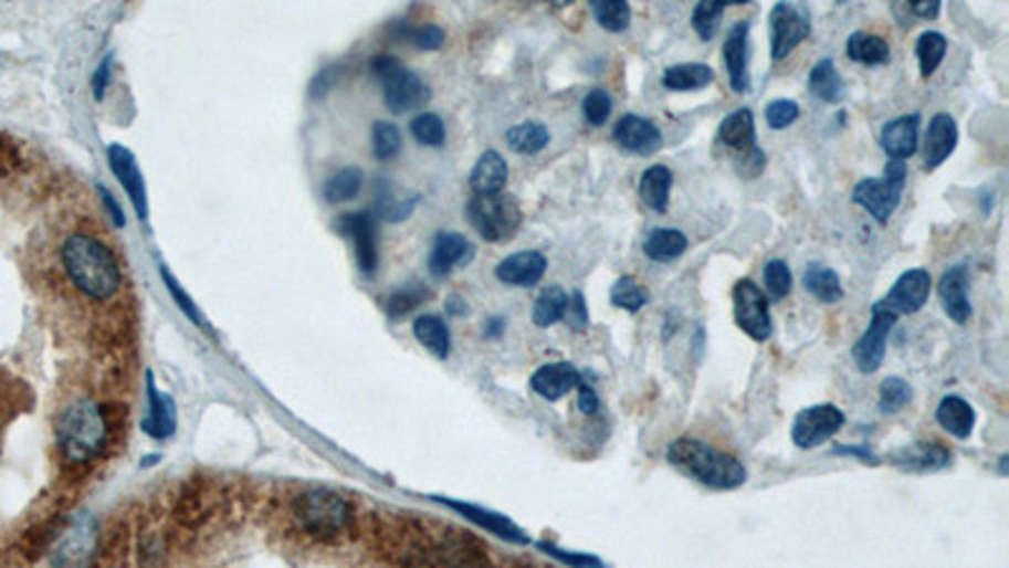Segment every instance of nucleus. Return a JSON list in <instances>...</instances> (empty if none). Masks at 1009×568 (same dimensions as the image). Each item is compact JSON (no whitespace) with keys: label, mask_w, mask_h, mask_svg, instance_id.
<instances>
[{"label":"nucleus","mask_w":1009,"mask_h":568,"mask_svg":"<svg viewBox=\"0 0 1009 568\" xmlns=\"http://www.w3.org/2000/svg\"><path fill=\"white\" fill-rule=\"evenodd\" d=\"M61 261L78 293L92 301H109L122 286V271L116 255L99 238L74 233L61 248Z\"/></svg>","instance_id":"obj_1"},{"label":"nucleus","mask_w":1009,"mask_h":568,"mask_svg":"<svg viewBox=\"0 0 1009 568\" xmlns=\"http://www.w3.org/2000/svg\"><path fill=\"white\" fill-rule=\"evenodd\" d=\"M666 460L682 473L694 477L696 483L712 487V491H737L739 485L747 483V470L735 455L712 448L702 440H674L666 448Z\"/></svg>","instance_id":"obj_2"},{"label":"nucleus","mask_w":1009,"mask_h":568,"mask_svg":"<svg viewBox=\"0 0 1009 568\" xmlns=\"http://www.w3.org/2000/svg\"><path fill=\"white\" fill-rule=\"evenodd\" d=\"M59 448L71 463H92L104 452L109 440V424L106 414L94 399H78L66 407L56 424Z\"/></svg>","instance_id":"obj_3"},{"label":"nucleus","mask_w":1009,"mask_h":568,"mask_svg":"<svg viewBox=\"0 0 1009 568\" xmlns=\"http://www.w3.org/2000/svg\"><path fill=\"white\" fill-rule=\"evenodd\" d=\"M293 513H296L301 528L316 538H334L344 534L351 523V505L341 493L328 491V487L301 493Z\"/></svg>","instance_id":"obj_4"},{"label":"nucleus","mask_w":1009,"mask_h":568,"mask_svg":"<svg viewBox=\"0 0 1009 568\" xmlns=\"http://www.w3.org/2000/svg\"><path fill=\"white\" fill-rule=\"evenodd\" d=\"M470 225L477 230L487 243H503L521 230L523 210L515 194H475L464 208Z\"/></svg>","instance_id":"obj_5"},{"label":"nucleus","mask_w":1009,"mask_h":568,"mask_svg":"<svg viewBox=\"0 0 1009 568\" xmlns=\"http://www.w3.org/2000/svg\"><path fill=\"white\" fill-rule=\"evenodd\" d=\"M371 71L377 74L383 92V104L391 114H407L430 102V86L412 69H407L395 56H377L371 61Z\"/></svg>","instance_id":"obj_6"},{"label":"nucleus","mask_w":1009,"mask_h":568,"mask_svg":"<svg viewBox=\"0 0 1009 568\" xmlns=\"http://www.w3.org/2000/svg\"><path fill=\"white\" fill-rule=\"evenodd\" d=\"M906 185V165L898 159H889L883 177H869L861 180L853 190V200L859 202L863 210H869L879 223H889V218L894 215L901 194H904Z\"/></svg>","instance_id":"obj_7"},{"label":"nucleus","mask_w":1009,"mask_h":568,"mask_svg":"<svg viewBox=\"0 0 1009 568\" xmlns=\"http://www.w3.org/2000/svg\"><path fill=\"white\" fill-rule=\"evenodd\" d=\"M732 304H735V322L755 341H767L772 336L770 301L760 286L749 278H743L732 288Z\"/></svg>","instance_id":"obj_8"},{"label":"nucleus","mask_w":1009,"mask_h":568,"mask_svg":"<svg viewBox=\"0 0 1009 568\" xmlns=\"http://www.w3.org/2000/svg\"><path fill=\"white\" fill-rule=\"evenodd\" d=\"M810 35V15L802 6L775 3L770 11L772 59L782 61Z\"/></svg>","instance_id":"obj_9"},{"label":"nucleus","mask_w":1009,"mask_h":568,"mask_svg":"<svg viewBox=\"0 0 1009 568\" xmlns=\"http://www.w3.org/2000/svg\"><path fill=\"white\" fill-rule=\"evenodd\" d=\"M898 316L891 314V311L881 304L873 306L871 311V324L865 328L863 336L853 346V361L863 375H873V371L881 369L883 357H886V344H889V334L891 328L896 326Z\"/></svg>","instance_id":"obj_10"},{"label":"nucleus","mask_w":1009,"mask_h":568,"mask_svg":"<svg viewBox=\"0 0 1009 568\" xmlns=\"http://www.w3.org/2000/svg\"><path fill=\"white\" fill-rule=\"evenodd\" d=\"M845 414L835 404H816L798 412L792 422V442L800 450L820 448L841 432Z\"/></svg>","instance_id":"obj_11"},{"label":"nucleus","mask_w":1009,"mask_h":568,"mask_svg":"<svg viewBox=\"0 0 1009 568\" xmlns=\"http://www.w3.org/2000/svg\"><path fill=\"white\" fill-rule=\"evenodd\" d=\"M96 554V523L88 513H82L53 548L56 568H88Z\"/></svg>","instance_id":"obj_12"},{"label":"nucleus","mask_w":1009,"mask_h":568,"mask_svg":"<svg viewBox=\"0 0 1009 568\" xmlns=\"http://www.w3.org/2000/svg\"><path fill=\"white\" fill-rule=\"evenodd\" d=\"M338 230L344 235L351 238L354 243V255L356 263H359V271L371 276L374 271L379 269V245H377V220H374L371 212H346V215L338 218Z\"/></svg>","instance_id":"obj_13"},{"label":"nucleus","mask_w":1009,"mask_h":568,"mask_svg":"<svg viewBox=\"0 0 1009 568\" xmlns=\"http://www.w3.org/2000/svg\"><path fill=\"white\" fill-rule=\"evenodd\" d=\"M106 159H109L112 172H114L116 180H119L124 192L129 194V200H132L134 210H137V215L141 220H147L149 218L147 185H145V177H141V172H139L137 157H134L127 147L119 145V141H112V145L106 147Z\"/></svg>","instance_id":"obj_14"},{"label":"nucleus","mask_w":1009,"mask_h":568,"mask_svg":"<svg viewBox=\"0 0 1009 568\" xmlns=\"http://www.w3.org/2000/svg\"><path fill=\"white\" fill-rule=\"evenodd\" d=\"M928 293H932V276H928V271L911 269L906 273H901L894 288L889 291V296L883 298L881 304L894 316L916 314V311L924 308Z\"/></svg>","instance_id":"obj_15"},{"label":"nucleus","mask_w":1009,"mask_h":568,"mask_svg":"<svg viewBox=\"0 0 1009 568\" xmlns=\"http://www.w3.org/2000/svg\"><path fill=\"white\" fill-rule=\"evenodd\" d=\"M613 139L621 149H627V152L639 155V157L656 155L664 145V137H662V132H659L656 124L651 119L639 117V114H627V117H621L619 122H616Z\"/></svg>","instance_id":"obj_16"},{"label":"nucleus","mask_w":1009,"mask_h":568,"mask_svg":"<svg viewBox=\"0 0 1009 568\" xmlns=\"http://www.w3.org/2000/svg\"><path fill=\"white\" fill-rule=\"evenodd\" d=\"M546 271H548L546 255L538 251H521V253L507 255L505 261H500L495 269V276L500 283H505V286L530 288V286H538L543 276H546Z\"/></svg>","instance_id":"obj_17"},{"label":"nucleus","mask_w":1009,"mask_h":568,"mask_svg":"<svg viewBox=\"0 0 1009 568\" xmlns=\"http://www.w3.org/2000/svg\"><path fill=\"white\" fill-rule=\"evenodd\" d=\"M475 255V245H472L467 238L462 233H452V230H444L434 238L432 253H430V271L432 276L444 278L450 276L454 269L460 265H467Z\"/></svg>","instance_id":"obj_18"},{"label":"nucleus","mask_w":1009,"mask_h":568,"mask_svg":"<svg viewBox=\"0 0 1009 568\" xmlns=\"http://www.w3.org/2000/svg\"><path fill=\"white\" fill-rule=\"evenodd\" d=\"M580 385V371L568 361H553L543 364V367L530 377V387L535 395H540L548 402H558L568 392Z\"/></svg>","instance_id":"obj_19"},{"label":"nucleus","mask_w":1009,"mask_h":568,"mask_svg":"<svg viewBox=\"0 0 1009 568\" xmlns=\"http://www.w3.org/2000/svg\"><path fill=\"white\" fill-rule=\"evenodd\" d=\"M147 417L141 420V430L155 440L172 438L177 430V407L175 399L162 395L151 379V371L147 375Z\"/></svg>","instance_id":"obj_20"},{"label":"nucleus","mask_w":1009,"mask_h":568,"mask_svg":"<svg viewBox=\"0 0 1009 568\" xmlns=\"http://www.w3.org/2000/svg\"><path fill=\"white\" fill-rule=\"evenodd\" d=\"M959 141V129L957 122L949 114H936V117L928 122V132H926V141H924V167L926 170H936V167L944 165L946 159L952 157L954 149H957Z\"/></svg>","instance_id":"obj_21"},{"label":"nucleus","mask_w":1009,"mask_h":568,"mask_svg":"<svg viewBox=\"0 0 1009 568\" xmlns=\"http://www.w3.org/2000/svg\"><path fill=\"white\" fill-rule=\"evenodd\" d=\"M747 39H749V23L737 21L729 25L725 46H722V56H725V66L729 74V84L737 94L747 92L749 74H747Z\"/></svg>","instance_id":"obj_22"},{"label":"nucleus","mask_w":1009,"mask_h":568,"mask_svg":"<svg viewBox=\"0 0 1009 568\" xmlns=\"http://www.w3.org/2000/svg\"><path fill=\"white\" fill-rule=\"evenodd\" d=\"M918 124H922L918 114H906V117L889 122L881 129L883 152L891 159H898V162H906L908 157H914L918 149Z\"/></svg>","instance_id":"obj_23"},{"label":"nucleus","mask_w":1009,"mask_h":568,"mask_svg":"<svg viewBox=\"0 0 1009 568\" xmlns=\"http://www.w3.org/2000/svg\"><path fill=\"white\" fill-rule=\"evenodd\" d=\"M967 288H969L967 265H954V269L946 271L939 281V296H942L946 316L957 324H967L971 316Z\"/></svg>","instance_id":"obj_24"},{"label":"nucleus","mask_w":1009,"mask_h":568,"mask_svg":"<svg viewBox=\"0 0 1009 568\" xmlns=\"http://www.w3.org/2000/svg\"><path fill=\"white\" fill-rule=\"evenodd\" d=\"M719 141L725 147H729L732 152H737V157L747 155V152H755V149H757V129H755L753 109H747V106H743V109L732 112L729 117L722 119V124H719Z\"/></svg>","instance_id":"obj_25"},{"label":"nucleus","mask_w":1009,"mask_h":568,"mask_svg":"<svg viewBox=\"0 0 1009 568\" xmlns=\"http://www.w3.org/2000/svg\"><path fill=\"white\" fill-rule=\"evenodd\" d=\"M507 177H511V170H507L503 155L495 152V149H487V152L480 155L475 167H472L470 188L475 194H497L505 190Z\"/></svg>","instance_id":"obj_26"},{"label":"nucleus","mask_w":1009,"mask_h":568,"mask_svg":"<svg viewBox=\"0 0 1009 568\" xmlns=\"http://www.w3.org/2000/svg\"><path fill=\"white\" fill-rule=\"evenodd\" d=\"M891 463L901 470H916V473H934V470H944L952 463L949 448L939 445V442H922V445L904 448L896 455H891Z\"/></svg>","instance_id":"obj_27"},{"label":"nucleus","mask_w":1009,"mask_h":568,"mask_svg":"<svg viewBox=\"0 0 1009 568\" xmlns=\"http://www.w3.org/2000/svg\"><path fill=\"white\" fill-rule=\"evenodd\" d=\"M440 501H442L444 505H452V508H454V511H460L464 518L472 520V523H475V526H480V528L490 530V534H495V536H500V538L511 540V544H528V536H525L523 530L517 528L511 518L500 516V513L485 511V508H477V505L458 503V501H444V498H440Z\"/></svg>","instance_id":"obj_28"},{"label":"nucleus","mask_w":1009,"mask_h":568,"mask_svg":"<svg viewBox=\"0 0 1009 568\" xmlns=\"http://www.w3.org/2000/svg\"><path fill=\"white\" fill-rule=\"evenodd\" d=\"M936 422H939L946 432L954 434V438L967 440L971 430H975L977 412H975V407L967 402V399L949 395L942 399L939 407H936Z\"/></svg>","instance_id":"obj_29"},{"label":"nucleus","mask_w":1009,"mask_h":568,"mask_svg":"<svg viewBox=\"0 0 1009 568\" xmlns=\"http://www.w3.org/2000/svg\"><path fill=\"white\" fill-rule=\"evenodd\" d=\"M674 175L666 165H654L641 175L639 180V194L644 200V206L654 212H666L669 194H672Z\"/></svg>","instance_id":"obj_30"},{"label":"nucleus","mask_w":1009,"mask_h":568,"mask_svg":"<svg viewBox=\"0 0 1009 568\" xmlns=\"http://www.w3.org/2000/svg\"><path fill=\"white\" fill-rule=\"evenodd\" d=\"M845 56L861 66H883L889 64L891 49L881 35L855 31L845 43Z\"/></svg>","instance_id":"obj_31"},{"label":"nucleus","mask_w":1009,"mask_h":568,"mask_svg":"<svg viewBox=\"0 0 1009 568\" xmlns=\"http://www.w3.org/2000/svg\"><path fill=\"white\" fill-rule=\"evenodd\" d=\"M414 336L417 341L424 346L427 351L434 354L437 359H448L452 351V336L448 324L434 314H422L414 322Z\"/></svg>","instance_id":"obj_32"},{"label":"nucleus","mask_w":1009,"mask_h":568,"mask_svg":"<svg viewBox=\"0 0 1009 568\" xmlns=\"http://www.w3.org/2000/svg\"><path fill=\"white\" fill-rule=\"evenodd\" d=\"M808 88H810L812 96H818V99L826 102V104H838V102L843 99L845 84H843L841 74H838L833 59H823V61H818L816 66H812L810 78H808Z\"/></svg>","instance_id":"obj_33"},{"label":"nucleus","mask_w":1009,"mask_h":568,"mask_svg":"<svg viewBox=\"0 0 1009 568\" xmlns=\"http://www.w3.org/2000/svg\"><path fill=\"white\" fill-rule=\"evenodd\" d=\"M505 141L517 155H538L550 145V132L543 122H521L505 132Z\"/></svg>","instance_id":"obj_34"},{"label":"nucleus","mask_w":1009,"mask_h":568,"mask_svg":"<svg viewBox=\"0 0 1009 568\" xmlns=\"http://www.w3.org/2000/svg\"><path fill=\"white\" fill-rule=\"evenodd\" d=\"M686 245H690V241H686L684 233H679V230L672 228H659L644 241V253L651 261L669 263L682 259L686 253Z\"/></svg>","instance_id":"obj_35"},{"label":"nucleus","mask_w":1009,"mask_h":568,"mask_svg":"<svg viewBox=\"0 0 1009 568\" xmlns=\"http://www.w3.org/2000/svg\"><path fill=\"white\" fill-rule=\"evenodd\" d=\"M714 82V71L707 64H676L664 71L662 84L672 92H700Z\"/></svg>","instance_id":"obj_36"},{"label":"nucleus","mask_w":1009,"mask_h":568,"mask_svg":"<svg viewBox=\"0 0 1009 568\" xmlns=\"http://www.w3.org/2000/svg\"><path fill=\"white\" fill-rule=\"evenodd\" d=\"M364 188V172L359 167H341L324 182V200L328 206H341L359 198Z\"/></svg>","instance_id":"obj_37"},{"label":"nucleus","mask_w":1009,"mask_h":568,"mask_svg":"<svg viewBox=\"0 0 1009 568\" xmlns=\"http://www.w3.org/2000/svg\"><path fill=\"white\" fill-rule=\"evenodd\" d=\"M802 283L806 288L823 304H838L843 298V286L841 278L833 269H828L823 263H810L806 269V276H802Z\"/></svg>","instance_id":"obj_38"},{"label":"nucleus","mask_w":1009,"mask_h":568,"mask_svg":"<svg viewBox=\"0 0 1009 568\" xmlns=\"http://www.w3.org/2000/svg\"><path fill=\"white\" fill-rule=\"evenodd\" d=\"M566 308H568V293L563 291L560 286H548V288L540 291L538 298H535L533 322H535V326L548 328L553 324L563 322V316H566Z\"/></svg>","instance_id":"obj_39"},{"label":"nucleus","mask_w":1009,"mask_h":568,"mask_svg":"<svg viewBox=\"0 0 1009 568\" xmlns=\"http://www.w3.org/2000/svg\"><path fill=\"white\" fill-rule=\"evenodd\" d=\"M946 46H949V43H946L944 33H939V31H924L922 35H918L916 59H918V69H922L924 78L934 76V71L939 69V64L946 56Z\"/></svg>","instance_id":"obj_40"},{"label":"nucleus","mask_w":1009,"mask_h":568,"mask_svg":"<svg viewBox=\"0 0 1009 568\" xmlns=\"http://www.w3.org/2000/svg\"><path fill=\"white\" fill-rule=\"evenodd\" d=\"M591 13L601 29L609 33H621L631 23V8L623 0H593Z\"/></svg>","instance_id":"obj_41"},{"label":"nucleus","mask_w":1009,"mask_h":568,"mask_svg":"<svg viewBox=\"0 0 1009 568\" xmlns=\"http://www.w3.org/2000/svg\"><path fill=\"white\" fill-rule=\"evenodd\" d=\"M725 11L727 3H722V0H702V3H696L692 13V29L702 41H712L717 35Z\"/></svg>","instance_id":"obj_42"},{"label":"nucleus","mask_w":1009,"mask_h":568,"mask_svg":"<svg viewBox=\"0 0 1009 568\" xmlns=\"http://www.w3.org/2000/svg\"><path fill=\"white\" fill-rule=\"evenodd\" d=\"M649 293L647 288L633 276H621L613 283L611 288V304L621 311H629V314H639L641 308L647 306Z\"/></svg>","instance_id":"obj_43"},{"label":"nucleus","mask_w":1009,"mask_h":568,"mask_svg":"<svg viewBox=\"0 0 1009 568\" xmlns=\"http://www.w3.org/2000/svg\"><path fill=\"white\" fill-rule=\"evenodd\" d=\"M371 152L381 162L395 159L401 152V132L391 122H374L371 127Z\"/></svg>","instance_id":"obj_44"},{"label":"nucleus","mask_w":1009,"mask_h":568,"mask_svg":"<svg viewBox=\"0 0 1009 568\" xmlns=\"http://www.w3.org/2000/svg\"><path fill=\"white\" fill-rule=\"evenodd\" d=\"M409 129H412V135L414 139L419 141V145H424V147H442L444 145V139H448V129H444V122L440 114H434V112H422V114H417V117L412 119V124H409Z\"/></svg>","instance_id":"obj_45"},{"label":"nucleus","mask_w":1009,"mask_h":568,"mask_svg":"<svg viewBox=\"0 0 1009 568\" xmlns=\"http://www.w3.org/2000/svg\"><path fill=\"white\" fill-rule=\"evenodd\" d=\"M911 397H914V392H911L908 381H904L901 377H889L881 385V395H879L881 412L883 414L901 412L911 402Z\"/></svg>","instance_id":"obj_46"},{"label":"nucleus","mask_w":1009,"mask_h":568,"mask_svg":"<svg viewBox=\"0 0 1009 568\" xmlns=\"http://www.w3.org/2000/svg\"><path fill=\"white\" fill-rule=\"evenodd\" d=\"M399 35H401V39H404L407 43H412V46L419 49V51H437V49H442L444 39H448V33H444V31L440 29V25H434V23L409 25V29H401Z\"/></svg>","instance_id":"obj_47"},{"label":"nucleus","mask_w":1009,"mask_h":568,"mask_svg":"<svg viewBox=\"0 0 1009 568\" xmlns=\"http://www.w3.org/2000/svg\"><path fill=\"white\" fill-rule=\"evenodd\" d=\"M765 286L772 298H785L792 291V273L788 263L775 259L765 265Z\"/></svg>","instance_id":"obj_48"},{"label":"nucleus","mask_w":1009,"mask_h":568,"mask_svg":"<svg viewBox=\"0 0 1009 568\" xmlns=\"http://www.w3.org/2000/svg\"><path fill=\"white\" fill-rule=\"evenodd\" d=\"M611 112H613L611 94L603 92V88H593V92L584 99V117L588 124H591V127H603V124L609 122Z\"/></svg>","instance_id":"obj_49"},{"label":"nucleus","mask_w":1009,"mask_h":568,"mask_svg":"<svg viewBox=\"0 0 1009 568\" xmlns=\"http://www.w3.org/2000/svg\"><path fill=\"white\" fill-rule=\"evenodd\" d=\"M427 296H430V293H427L424 286H404V288H399L397 293H391V298H389V316H404L409 314V311L417 308L419 304H422V301H427Z\"/></svg>","instance_id":"obj_50"},{"label":"nucleus","mask_w":1009,"mask_h":568,"mask_svg":"<svg viewBox=\"0 0 1009 568\" xmlns=\"http://www.w3.org/2000/svg\"><path fill=\"white\" fill-rule=\"evenodd\" d=\"M798 117H800V106L792 99H775L767 104V109H765V119H767V124H770V129H775V132L788 129Z\"/></svg>","instance_id":"obj_51"},{"label":"nucleus","mask_w":1009,"mask_h":568,"mask_svg":"<svg viewBox=\"0 0 1009 568\" xmlns=\"http://www.w3.org/2000/svg\"><path fill=\"white\" fill-rule=\"evenodd\" d=\"M162 278H165V283H167V291H169V296H172V298H175V304H177V306H180V311H182V314H185V316H187V318H190V322H192V324H198V326H200V328H208V322H204V318H202V314H200V311H198V306H195V301H192V298H190V296H187V293H185V291H182V286H180V281H177V278H172V276H169V271H167V269H165V265H162Z\"/></svg>","instance_id":"obj_52"},{"label":"nucleus","mask_w":1009,"mask_h":568,"mask_svg":"<svg viewBox=\"0 0 1009 568\" xmlns=\"http://www.w3.org/2000/svg\"><path fill=\"white\" fill-rule=\"evenodd\" d=\"M540 548H543V551H548L553 558H558L560 564H566L568 568H603L601 561H598L596 556H588V554H568V551H560V548L550 546V544H543Z\"/></svg>","instance_id":"obj_53"},{"label":"nucleus","mask_w":1009,"mask_h":568,"mask_svg":"<svg viewBox=\"0 0 1009 568\" xmlns=\"http://www.w3.org/2000/svg\"><path fill=\"white\" fill-rule=\"evenodd\" d=\"M566 322L576 328V332H584L588 326V308H586V298L580 291H574L568 296V308H566Z\"/></svg>","instance_id":"obj_54"},{"label":"nucleus","mask_w":1009,"mask_h":568,"mask_svg":"<svg viewBox=\"0 0 1009 568\" xmlns=\"http://www.w3.org/2000/svg\"><path fill=\"white\" fill-rule=\"evenodd\" d=\"M112 66H114V56H106L99 69L94 71V76H92V92L96 99H104V94H106V88H109L112 84Z\"/></svg>","instance_id":"obj_55"},{"label":"nucleus","mask_w":1009,"mask_h":568,"mask_svg":"<svg viewBox=\"0 0 1009 568\" xmlns=\"http://www.w3.org/2000/svg\"><path fill=\"white\" fill-rule=\"evenodd\" d=\"M96 192H99V198H102V202H104L106 212H109V218L114 220V225H116V228H124V225H127V215H124V210H122L119 202H116L114 194H112L109 190H106L102 182L96 185Z\"/></svg>","instance_id":"obj_56"},{"label":"nucleus","mask_w":1009,"mask_h":568,"mask_svg":"<svg viewBox=\"0 0 1009 568\" xmlns=\"http://www.w3.org/2000/svg\"><path fill=\"white\" fill-rule=\"evenodd\" d=\"M578 407H580V412L588 417L596 414L598 407H601V399H598L596 389L591 385H586V381H580L578 385Z\"/></svg>","instance_id":"obj_57"},{"label":"nucleus","mask_w":1009,"mask_h":568,"mask_svg":"<svg viewBox=\"0 0 1009 568\" xmlns=\"http://www.w3.org/2000/svg\"><path fill=\"white\" fill-rule=\"evenodd\" d=\"M908 13L932 21L942 13V0H914V3H908Z\"/></svg>","instance_id":"obj_58"},{"label":"nucleus","mask_w":1009,"mask_h":568,"mask_svg":"<svg viewBox=\"0 0 1009 568\" xmlns=\"http://www.w3.org/2000/svg\"><path fill=\"white\" fill-rule=\"evenodd\" d=\"M334 84H336V69H324L314 78V86H311V96H314V99H324V96L334 88Z\"/></svg>","instance_id":"obj_59"},{"label":"nucleus","mask_w":1009,"mask_h":568,"mask_svg":"<svg viewBox=\"0 0 1009 568\" xmlns=\"http://www.w3.org/2000/svg\"><path fill=\"white\" fill-rule=\"evenodd\" d=\"M487 326L490 328H485V336H497V334H503L505 322H503V318H493V322H490Z\"/></svg>","instance_id":"obj_60"},{"label":"nucleus","mask_w":1009,"mask_h":568,"mask_svg":"<svg viewBox=\"0 0 1009 568\" xmlns=\"http://www.w3.org/2000/svg\"><path fill=\"white\" fill-rule=\"evenodd\" d=\"M464 311H467V308H464V304H462L460 298H450V314H464Z\"/></svg>","instance_id":"obj_61"},{"label":"nucleus","mask_w":1009,"mask_h":568,"mask_svg":"<svg viewBox=\"0 0 1009 568\" xmlns=\"http://www.w3.org/2000/svg\"><path fill=\"white\" fill-rule=\"evenodd\" d=\"M999 473L1007 475V455H1002V460H999Z\"/></svg>","instance_id":"obj_62"}]
</instances>
